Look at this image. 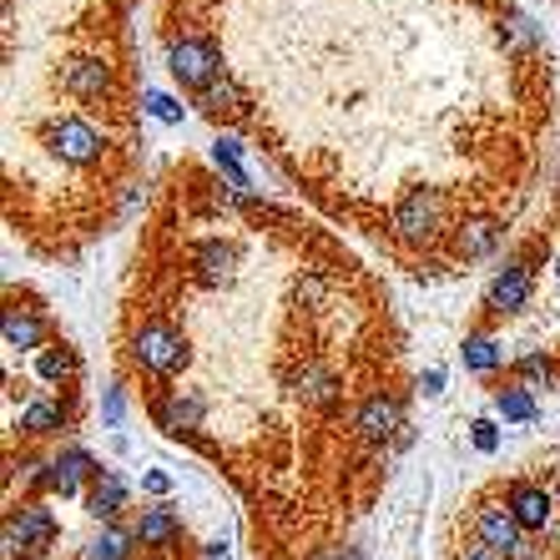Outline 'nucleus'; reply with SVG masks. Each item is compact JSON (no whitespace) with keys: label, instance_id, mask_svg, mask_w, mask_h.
<instances>
[{"label":"nucleus","instance_id":"f257e3e1","mask_svg":"<svg viewBox=\"0 0 560 560\" xmlns=\"http://www.w3.org/2000/svg\"><path fill=\"white\" fill-rule=\"evenodd\" d=\"M450 197H444V187H405V197L394 202L389 212V233L405 243V248L424 253V248H440V243H450Z\"/></svg>","mask_w":560,"mask_h":560},{"label":"nucleus","instance_id":"f03ea898","mask_svg":"<svg viewBox=\"0 0 560 560\" xmlns=\"http://www.w3.org/2000/svg\"><path fill=\"white\" fill-rule=\"evenodd\" d=\"M127 364L142 378L167 384V378H177L192 364V349H187L177 324H167V318H142V324L127 334Z\"/></svg>","mask_w":560,"mask_h":560},{"label":"nucleus","instance_id":"7ed1b4c3","mask_svg":"<svg viewBox=\"0 0 560 560\" xmlns=\"http://www.w3.org/2000/svg\"><path fill=\"white\" fill-rule=\"evenodd\" d=\"M46 147H51V156L61 162V167H77V172H92L106 162V152H112V137H106V127H96L92 117H61L46 127Z\"/></svg>","mask_w":560,"mask_h":560},{"label":"nucleus","instance_id":"20e7f679","mask_svg":"<svg viewBox=\"0 0 560 560\" xmlns=\"http://www.w3.org/2000/svg\"><path fill=\"white\" fill-rule=\"evenodd\" d=\"M167 71L172 81L183 86V92H208L218 77H228L222 71V51L212 36H192V31H183V36H167Z\"/></svg>","mask_w":560,"mask_h":560},{"label":"nucleus","instance_id":"39448f33","mask_svg":"<svg viewBox=\"0 0 560 560\" xmlns=\"http://www.w3.org/2000/svg\"><path fill=\"white\" fill-rule=\"evenodd\" d=\"M535 299V248L510 253L485 283V318H515Z\"/></svg>","mask_w":560,"mask_h":560},{"label":"nucleus","instance_id":"423d86ee","mask_svg":"<svg viewBox=\"0 0 560 560\" xmlns=\"http://www.w3.org/2000/svg\"><path fill=\"white\" fill-rule=\"evenodd\" d=\"M405 399L394 389H369L364 399H359V409H353V434L364 444H399L405 440Z\"/></svg>","mask_w":560,"mask_h":560},{"label":"nucleus","instance_id":"0eeeda50","mask_svg":"<svg viewBox=\"0 0 560 560\" xmlns=\"http://www.w3.org/2000/svg\"><path fill=\"white\" fill-rule=\"evenodd\" d=\"M102 475V465H96L92 450H81V444H61L51 459H46V469H40V485L36 490H46V495H81V490H92V480Z\"/></svg>","mask_w":560,"mask_h":560},{"label":"nucleus","instance_id":"6e6552de","mask_svg":"<svg viewBox=\"0 0 560 560\" xmlns=\"http://www.w3.org/2000/svg\"><path fill=\"white\" fill-rule=\"evenodd\" d=\"M61 92L86 106L112 102L117 96V66L106 61V56H71L61 66Z\"/></svg>","mask_w":560,"mask_h":560},{"label":"nucleus","instance_id":"1a4fd4ad","mask_svg":"<svg viewBox=\"0 0 560 560\" xmlns=\"http://www.w3.org/2000/svg\"><path fill=\"white\" fill-rule=\"evenodd\" d=\"M505 505L510 515L521 521L525 535H535V540H546L550 530H556V490H546L540 480H510L505 485Z\"/></svg>","mask_w":560,"mask_h":560},{"label":"nucleus","instance_id":"9d476101","mask_svg":"<svg viewBox=\"0 0 560 560\" xmlns=\"http://www.w3.org/2000/svg\"><path fill=\"white\" fill-rule=\"evenodd\" d=\"M500 237H505V222H500L495 212H465V218H455L444 248H450V258H459V262H480L500 248Z\"/></svg>","mask_w":560,"mask_h":560},{"label":"nucleus","instance_id":"9b49d317","mask_svg":"<svg viewBox=\"0 0 560 560\" xmlns=\"http://www.w3.org/2000/svg\"><path fill=\"white\" fill-rule=\"evenodd\" d=\"M56 339L51 318H46V308H21V303H5V313H0V343H5V353H40L46 343Z\"/></svg>","mask_w":560,"mask_h":560},{"label":"nucleus","instance_id":"f8f14e48","mask_svg":"<svg viewBox=\"0 0 560 560\" xmlns=\"http://www.w3.org/2000/svg\"><path fill=\"white\" fill-rule=\"evenodd\" d=\"M152 419H156V430L162 434L183 440V434L202 430V419H208V399H202L197 389H162L152 399Z\"/></svg>","mask_w":560,"mask_h":560},{"label":"nucleus","instance_id":"ddd939ff","mask_svg":"<svg viewBox=\"0 0 560 560\" xmlns=\"http://www.w3.org/2000/svg\"><path fill=\"white\" fill-rule=\"evenodd\" d=\"M469 525H475V540H480V546H490L495 556H510V550L525 540L521 521L510 515L505 500H475V510H469Z\"/></svg>","mask_w":560,"mask_h":560},{"label":"nucleus","instance_id":"4468645a","mask_svg":"<svg viewBox=\"0 0 560 560\" xmlns=\"http://www.w3.org/2000/svg\"><path fill=\"white\" fill-rule=\"evenodd\" d=\"M71 419H77V405L66 394H36L21 409V434L26 440H56V434L71 430Z\"/></svg>","mask_w":560,"mask_h":560},{"label":"nucleus","instance_id":"2eb2a0df","mask_svg":"<svg viewBox=\"0 0 560 560\" xmlns=\"http://www.w3.org/2000/svg\"><path fill=\"white\" fill-rule=\"evenodd\" d=\"M5 521L15 525V535H21V546H26V556H46V550L56 546V510L46 505V500H21V505L5 515Z\"/></svg>","mask_w":560,"mask_h":560},{"label":"nucleus","instance_id":"dca6fc26","mask_svg":"<svg viewBox=\"0 0 560 560\" xmlns=\"http://www.w3.org/2000/svg\"><path fill=\"white\" fill-rule=\"evenodd\" d=\"M86 510H92L96 525H121V515L131 510V480L121 475V469H106L92 480V490H86Z\"/></svg>","mask_w":560,"mask_h":560},{"label":"nucleus","instance_id":"f3484780","mask_svg":"<svg viewBox=\"0 0 560 560\" xmlns=\"http://www.w3.org/2000/svg\"><path fill=\"white\" fill-rule=\"evenodd\" d=\"M131 530H137V546H147V550H172L177 540H183V515H177V505L156 500V505H142V515L131 521Z\"/></svg>","mask_w":560,"mask_h":560},{"label":"nucleus","instance_id":"a211bd4d","mask_svg":"<svg viewBox=\"0 0 560 560\" xmlns=\"http://www.w3.org/2000/svg\"><path fill=\"white\" fill-rule=\"evenodd\" d=\"M293 389H299V399L308 409H334L343 399V378L334 364H324V359H308V364L293 374Z\"/></svg>","mask_w":560,"mask_h":560},{"label":"nucleus","instance_id":"6ab92c4d","mask_svg":"<svg viewBox=\"0 0 560 560\" xmlns=\"http://www.w3.org/2000/svg\"><path fill=\"white\" fill-rule=\"evenodd\" d=\"M459 359H465L469 374H480V378L500 374V369L510 364V359H505V339H500L490 324H475V328H469L465 343H459Z\"/></svg>","mask_w":560,"mask_h":560},{"label":"nucleus","instance_id":"aec40b11","mask_svg":"<svg viewBox=\"0 0 560 560\" xmlns=\"http://www.w3.org/2000/svg\"><path fill=\"white\" fill-rule=\"evenodd\" d=\"M192 106L202 112V117H212V121H237L243 112H248V96H243V86H237L233 77H218L208 92L192 96Z\"/></svg>","mask_w":560,"mask_h":560},{"label":"nucleus","instance_id":"412c9836","mask_svg":"<svg viewBox=\"0 0 560 560\" xmlns=\"http://www.w3.org/2000/svg\"><path fill=\"white\" fill-rule=\"evenodd\" d=\"M77 374H81V359H77V349H66L61 339H51L36 353V384L40 389H66V384H77Z\"/></svg>","mask_w":560,"mask_h":560},{"label":"nucleus","instance_id":"4be33fe9","mask_svg":"<svg viewBox=\"0 0 560 560\" xmlns=\"http://www.w3.org/2000/svg\"><path fill=\"white\" fill-rule=\"evenodd\" d=\"M495 415L505 419V424H535V419H540L535 389H530V384H521V378H505V384H495Z\"/></svg>","mask_w":560,"mask_h":560},{"label":"nucleus","instance_id":"5701e85b","mask_svg":"<svg viewBox=\"0 0 560 560\" xmlns=\"http://www.w3.org/2000/svg\"><path fill=\"white\" fill-rule=\"evenodd\" d=\"M212 167L228 177V187H233V192L248 197L253 177H248V167H243V142H237V137H218V142H212Z\"/></svg>","mask_w":560,"mask_h":560},{"label":"nucleus","instance_id":"b1692460","mask_svg":"<svg viewBox=\"0 0 560 560\" xmlns=\"http://www.w3.org/2000/svg\"><path fill=\"white\" fill-rule=\"evenodd\" d=\"M131 546H137V530H131V525H102L81 560H131Z\"/></svg>","mask_w":560,"mask_h":560},{"label":"nucleus","instance_id":"393cba45","mask_svg":"<svg viewBox=\"0 0 560 560\" xmlns=\"http://www.w3.org/2000/svg\"><path fill=\"white\" fill-rule=\"evenodd\" d=\"M515 378H521V384H530V389H540V384H556L560 378V364L556 359H550L546 349H535V353H521V359H515Z\"/></svg>","mask_w":560,"mask_h":560},{"label":"nucleus","instance_id":"a878e982","mask_svg":"<svg viewBox=\"0 0 560 560\" xmlns=\"http://www.w3.org/2000/svg\"><path fill=\"white\" fill-rule=\"evenodd\" d=\"M142 102H147V112H152L156 121H167V127H177V121H183V102H177V96H167V92H142Z\"/></svg>","mask_w":560,"mask_h":560},{"label":"nucleus","instance_id":"bb28decb","mask_svg":"<svg viewBox=\"0 0 560 560\" xmlns=\"http://www.w3.org/2000/svg\"><path fill=\"white\" fill-rule=\"evenodd\" d=\"M469 444H475L480 455H495L500 450V424L495 419H475V424H469Z\"/></svg>","mask_w":560,"mask_h":560},{"label":"nucleus","instance_id":"cd10ccee","mask_svg":"<svg viewBox=\"0 0 560 560\" xmlns=\"http://www.w3.org/2000/svg\"><path fill=\"white\" fill-rule=\"evenodd\" d=\"M121 415H127V394H121V384H112L106 389V430H121Z\"/></svg>","mask_w":560,"mask_h":560},{"label":"nucleus","instance_id":"c85d7f7f","mask_svg":"<svg viewBox=\"0 0 560 560\" xmlns=\"http://www.w3.org/2000/svg\"><path fill=\"white\" fill-rule=\"evenodd\" d=\"M505 560H556V556L546 550V540H535V535H525V540H521L515 550H510Z\"/></svg>","mask_w":560,"mask_h":560},{"label":"nucleus","instance_id":"c756f323","mask_svg":"<svg viewBox=\"0 0 560 560\" xmlns=\"http://www.w3.org/2000/svg\"><path fill=\"white\" fill-rule=\"evenodd\" d=\"M455 560H500V556H495L490 546H480V540H469V546L455 550Z\"/></svg>","mask_w":560,"mask_h":560},{"label":"nucleus","instance_id":"7c9ffc66","mask_svg":"<svg viewBox=\"0 0 560 560\" xmlns=\"http://www.w3.org/2000/svg\"><path fill=\"white\" fill-rule=\"evenodd\" d=\"M419 389L430 394V399H440V394H444V369H424V378H419Z\"/></svg>","mask_w":560,"mask_h":560},{"label":"nucleus","instance_id":"2f4dec72","mask_svg":"<svg viewBox=\"0 0 560 560\" xmlns=\"http://www.w3.org/2000/svg\"><path fill=\"white\" fill-rule=\"evenodd\" d=\"M142 485H147V490H152V495H167V490H172V480H167V475H162V469H147V475H142Z\"/></svg>","mask_w":560,"mask_h":560},{"label":"nucleus","instance_id":"473e14b6","mask_svg":"<svg viewBox=\"0 0 560 560\" xmlns=\"http://www.w3.org/2000/svg\"><path fill=\"white\" fill-rule=\"evenodd\" d=\"M202 560H228V546H222V540H212V546H202Z\"/></svg>","mask_w":560,"mask_h":560},{"label":"nucleus","instance_id":"72a5a7b5","mask_svg":"<svg viewBox=\"0 0 560 560\" xmlns=\"http://www.w3.org/2000/svg\"><path fill=\"white\" fill-rule=\"evenodd\" d=\"M550 273H556V278H560V248H556V258H550Z\"/></svg>","mask_w":560,"mask_h":560},{"label":"nucleus","instance_id":"f704fd0d","mask_svg":"<svg viewBox=\"0 0 560 560\" xmlns=\"http://www.w3.org/2000/svg\"><path fill=\"white\" fill-rule=\"evenodd\" d=\"M556 197H560V156H556Z\"/></svg>","mask_w":560,"mask_h":560},{"label":"nucleus","instance_id":"c9c22d12","mask_svg":"<svg viewBox=\"0 0 560 560\" xmlns=\"http://www.w3.org/2000/svg\"><path fill=\"white\" fill-rule=\"evenodd\" d=\"M550 490H556V500H560V475H556V485H550Z\"/></svg>","mask_w":560,"mask_h":560},{"label":"nucleus","instance_id":"e433bc0d","mask_svg":"<svg viewBox=\"0 0 560 560\" xmlns=\"http://www.w3.org/2000/svg\"><path fill=\"white\" fill-rule=\"evenodd\" d=\"M147 560H162V556H147Z\"/></svg>","mask_w":560,"mask_h":560},{"label":"nucleus","instance_id":"4c0bfd02","mask_svg":"<svg viewBox=\"0 0 560 560\" xmlns=\"http://www.w3.org/2000/svg\"><path fill=\"white\" fill-rule=\"evenodd\" d=\"M26 560H36V556H26Z\"/></svg>","mask_w":560,"mask_h":560}]
</instances>
